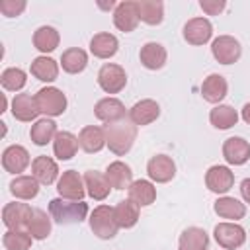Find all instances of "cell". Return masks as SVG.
I'll list each match as a JSON object with an SVG mask.
<instances>
[{
    "label": "cell",
    "instance_id": "cell-1",
    "mask_svg": "<svg viewBox=\"0 0 250 250\" xmlns=\"http://www.w3.org/2000/svg\"><path fill=\"white\" fill-rule=\"evenodd\" d=\"M104 131H105V146L115 156H125L133 148L137 139V125L129 117L115 123H107Z\"/></svg>",
    "mask_w": 250,
    "mask_h": 250
},
{
    "label": "cell",
    "instance_id": "cell-2",
    "mask_svg": "<svg viewBox=\"0 0 250 250\" xmlns=\"http://www.w3.org/2000/svg\"><path fill=\"white\" fill-rule=\"evenodd\" d=\"M49 215L59 225H78L88 217V203L55 197L49 201Z\"/></svg>",
    "mask_w": 250,
    "mask_h": 250
},
{
    "label": "cell",
    "instance_id": "cell-3",
    "mask_svg": "<svg viewBox=\"0 0 250 250\" xmlns=\"http://www.w3.org/2000/svg\"><path fill=\"white\" fill-rule=\"evenodd\" d=\"M88 221H90L92 232L102 240H111L119 230V225H117V219H115V209L109 207V205L94 207Z\"/></svg>",
    "mask_w": 250,
    "mask_h": 250
},
{
    "label": "cell",
    "instance_id": "cell-4",
    "mask_svg": "<svg viewBox=\"0 0 250 250\" xmlns=\"http://www.w3.org/2000/svg\"><path fill=\"white\" fill-rule=\"evenodd\" d=\"M35 104H37L39 113H43L45 117H59L66 111V105H68L62 90H59L55 86H45V88L37 90Z\"/></svg>",
    "mask_w": 250,
    "mask_h": 250
},
{
    "label": "cell",
    "instance_id": "cell-5",
    "mask_svg": "<svg viewBox=\"0 0 250 250\" xmlns=\"http://www.w3.org/2000/svg\"><path fill=\"white\" fill-rule=\"evenodd\" d=\"M98 84L105 94H119L127 86V72L121 64L105 62L98 70Z\"/></svg>",
    "mask_w": 250,
    "mask_h": 250
},
{
    "label": "cell",
    "instance_id": "cell-6",
    "mask_svg": "<svg viewBox=\"0 0 250 250\" xmlns=\"http://www.w3.org/2000/svg\"><path fill=\"white\" fill-rule=\"evenodd\" d=\"M211 55L221 64H234L242 55L240 41L232 35H219L211 43Z\"/></svg>",
    "mask_w": 250,
    "mask_h": 250
},
{
    "label": "cell",
    "instance_id": "cell-7",
    "mask_svg": "<svg viewBox=\"0 0 250 250\" xmlns=\"http://www.w3.org/2000/svg\"><path fill=\"white\" fill-rule=\"evenodd\" d=\"M31 215H33V209L27 203L12 201V203H6L2 209V223L8 230H27Z\"/></svg>",
    "mask_w": 250,
    "mask_h": 250
},
{
    "label": "cell",
    "instance_id": "cell-8",
    "mask_svg": "<svg viewBox=\"0 0 250 250\" xmlns=\"http://www.w3.org/2000/svg\"><path fill=\"white\" fill-rule=\"evenodd\" d=\"M213 236L217 244L225 250H236L246 242V230L238 223H230V221L219 223L213 229Z\"/></svg>",
    "mask_w": 250,
    "mask_h": 250
},
{
    "label": "cell",
    "instance_id": "cell-9",
    "mask_svg": "<svg viewBox=\"0 0 250 250\" xmlns=\"http://www.w3.org/2000/svg\"><path fill=\"white\" fill-rule=\"evenodd\" d=\"M57 191H59V197H62V199L84 201V195H86L84 176H80L76 170L62 172V176L57 182Z\"/></svg>",
    "mask_w": 250,
    "mask_h": 250
},
{
    "label": "cell",
    "instance_id": "cell-10",
    "mask_svg": "<svg viewBox=\"0 0 250 250\" xmlns=\"http://www.w3.org/2000/svg\"><path fill=\"white\" fill-rule=\"evenodd\" d=\"M205 186L217 195H225L234 186V172L229 166L215 164L205 172Z\"/></svg>",
    "mask_w": 250,
    "mask_h": 250
},
{
    "label": "cell",
    "instance_id": "cell-11",
    "mask_svg": "<svg viewBox=\"0 0 250 250\" xmlns=\"http://www.w3.org/2000/svg\"><path fill=\"white\" fill-rule=\"evenodd\" d=\"M141 18H139V6L133 0H125L119 2L113 10V25L123 31V33H131L137 29Z\"/></svg>",
    "mask_w": 250,
    "mask_h": 250
},
{
    "label": "cell",
    "instance_id": "cell-12",
    "mask_svg": "<svg viewBox=\"0 0 250 250\" xmlns=\"http://www.w3.org/2000/svg\"><path fill=\"white\" fill-rule=\"evenodd\" d=\"M146 174L154 184H166L176 176V162L168 154H154L146 164Z\"/></svg>",
    "mask_w": 250,
    "mask_h": 250
},
{
    "label": "cell",
    "instance_id": "cell-13",
    "mask_svg": "<svg viewBox=\"0 0 250 250\" xmlns=\"http://www.w3.org/2000/svg\"><path fill=\"white\" fill-rule=\"evenodd\" d=\"M94 115L104 121L105 125L107 123H115V121H121L125 119L129 113L125 109V104L113 96H107V98H102L100 102H96L94 105Z\"/></svg>",
    "mask_w": 250,
    "mask_h": 250
},
{
    "label": "cell",
    "instance_id": "cell-14",
    "mask_svg": "<svg viewBox=\"0 0 250 250\" xmlns=\"http://www.w3.org/2000/svg\"><path fill=\"white\" fill-rule=\"evenodd\" d=\"M29 162H33V160L29 158L27 148L21 145H10L2 152V168L10 174L21 176V172L29 166Z\"/></svg>",
    "mask_w": 250,
    "mask_h": 250
},
{
    "label": "cell",
    "instance_id": "cell-15",
    "mask_svg": "<svg viewBox=\"0 0 250 250\" xmlns=\"http://www.w3.org/2000/svg\"><path fill=\"white\" fill-rule=\"evenodd\" d=\"M213 37V25L207 18H191L184 25V39L189 45H205Z\"/></svg>",
    "mask_w": 250,
    "mask_h": 250
},
{
    "label": "cell",
    "instance_id": "cell-16",
    "mask_svg": "<svg viewBox=\"0 0 250 250\" xmlns=\"http://www.w3.org/2000/svg\"><path fill=\"white\" fill-rule=\"evenodd\" d=\"M223 158L230 166H242L250 160V143L242 137H229L223 143Z\"/></svg>",
    "mask_w": 250,
    "mask_h": 250
},
{
    "label": "cell",
    "instance_id": "cell-17",
    "mask_svg": "<svg viewBox=\"0 0 250 250\" xmlns=\"http://www.w3.org/2000/svg\"><path fill=\"white\" fill-rule=\"evenodd\" d=\"M31 176L41 184V186H51L59 182V166L51 156H35L31 162Z\"/></svg>",
    "mask_w": 250,
    "mask_h": 250
},
{
    "label": "cell",
    "instance_id": "cell-18",
    "mask_svg": "<svg viewBox=\"0 0 250 250\" xmlns=\"http://www.w3.org/2000/svg\"><path fill=\"white\" fill-rule=\"evenodd\" d=\"M139 59H141V64L148 70H160L166 61H168V53H166V47L162 43H156V41H148L141 47L139 51Z\"/></svg>",
    "mask_w": 250,
    "mask_h": 250
},
{
    "label": "cell",
    "instance_id": "cell-19",
    "mask_svg": "<svg viewBox=\"0 0 250 250\" xmlns=\"http://www.w3.org/2000/svg\"><path fill=\"white\" fill-rule=\"evenodd\" d=\"M227 92H229L227 78L223 74H217V72L209 74L203 80V84H201V96H203V100L209 102V104H215V105H219L225 100Z\"/></svg>",
    "mask_w": 250,
    "mask_h": 250
},
{
    "label": "cell",
    "instance_id": "cell-20",
    "mask_svg": "<svg viewBox=\"0 0 250 250\" xmlns=\"http://www.w3.org/2000/svg\"><path fill=\"white\" fill-rule=\"evenodd\" d=\"M12 115L14 119L18 121H23V123H29V121H37V115H39V109H37V104H35V96L31 94H16L14 100H12Z\"/></svg>",
    "mask_w": 250,
    "mask_h": 250
},
{
    "label": "cell",
    "instance_id": "cell-21",
    "mask_svg": "<svg viewBox=\"0 0 250 250\" xmlns=\"http://www.w3.org/2000/svg\"><path fill=\"white\" fill-rule=\"evenodd\" d=\"M158 115H160V105H158V102H154V100H150V98H145V100H141V102H137L131 109H129V119L139 127H143V125H150L152 121H156L158 119Z\"/></svg>",
    "mask_w": 250,
    "mask_h": 250
},
{
    "label": "cell",
    "instance_id": "cell-22",
    "mask_svg": "<svg viewBox=\"0 0 250 250\" xmlns=\"http://www.w3.org/2000/svg\"><path fill=\"white\" fill-rule=\"evenodd\" d=\"M84 186H86V193L94 201H104L111 191V184H109L107 176L98 172V170H86L84 172Z\"/></svg>",
    "mask_w": 250,
    "mask_h": 250
},
{
    "label": "cell",
    "instance_id": "cell-23",
    "mask_svg": "<svg viewBox=\"0 0 250 250\" xmlns=\"http://www.w3.org/2000/svg\"><path fill=\"white\" fill-rule=\"evenodd\" d=\"M119 51V41L113 33L100 31L90 39V53L96 59H111Z\"/></svg>",
    "mask_w": 250,
    "mask_h": 250
},
{
    "label": "cell",
    "instance_id": "cell-24",
    "mask_svg": "<svg viewBox=\"0 0 250 250\" xmlns=\"http://www.w3.org/2000/svg\"><path fill=\"white\" fill-rule=\"evenodd\" d=\"M78 143H80V148L84 152H88V154L100 152L105 146V131H104V127H98V125L82 127V131L78 133Z\"/></svg>",
    "mask_w": 250,
    "mask_h": 250
},
{
    "label": "cell",
    "instance_id": "cell-25",
    "mask_svg": "<svg viewBox=\"0 0 250 250\" xmlns=\"http://www.w3.org/2000/svg\"><path fill=\"white\" fill-rule=\"evenodd\" d=\"M213 209H215V213H217L221 219H229L230 223H236V221L244 219V215H246V205L240 203V201L234 199V197H229V195H221V197L215 201Z\"/></svg>",
    "mask_w": 250,
    "mask_h": 250
},
{
    "label": "cell",
    "instance_id": "cell-26",
    "mask_svg": "<svg viewBox=\"0 0 250 250\" xmlns=\"http://www.w3.org/2000/svg\"><path fill=\"white\" fill-rule=\"evenodd\" d=\"M209 234L201 227H188L178 238V250H207Z\"/></svg>",
    "mask_w": 250,
    "mask_h": 250
},
{
    "label": "cell",
    "instance_id": "cell-27",
    "mask_svg": "<svg viewBox=\"0 0 250 250\" xmlns=\"http://www.w3.org/2000/svg\"><path fill=\"white\" fill-rule=\"evenodd\" d=\"M29 72L41 82H55L59 78V62L47 55H39L31 61Z\"/></svg>",
    "mask_w": 250,
    "mask_h": 250
},
{
    "label": "cell",
    "instance_id": "cell-28",
    "mask_svg": "<svg viewBox=\"0 0 250 250\" xmlns=\"http://www.w3.org/2000/svg\"><path fill=\"white\" fill-rule=\"evenodd\" d=\"M127 193H129V199L135 201L139 207H148L156 199V188H154V182L150 180H135L129 186Z\"/></svg>",
    "mask_w": 250,
    "mask_h": 250
},
{
    "label": "cell",
    "instance_id": "cell-29",
    "mask_svg": "<svg viewBox=\"0 0 250 250\" xmlns=\"http://www.w3.org/2000/svg\"><path fill=\"white\" fill-rule=\"evenodd\" d=\"M78 137L70 131H59L53 141V152L59 160H70L78 152Z\"/></svg>",
    "mask_w": 250,
    "mask_h": 250
},
{
    "label": "cell",
    "instance_id": "cell-30",
    "mask_svg": "<svg viewBox=\"0 0 250 250\" xmlns=\"http://www.w3.org/2000/svg\"><path fill=\"white\" fill-rule=\"evenodd\" d=\"M105 176L111 184V188L115 189H129V186L135 182L133 180V170L129 164L121 162V160H115L111 162L107 168H105Z\"/></svg>",
    "mask_w": 250,
    "mask_h": 250
},
{
    "label": "cell",
    "instance_id": "cell-31",
    "mask_svg": "<svg viewBox=\"0 0 250 250\" xmlns=\"http://www.w3.org/2000/svg\"><path fill=\"white\" fill-rule=\"evenodd\" d=\"M57 133H59L57 123H55L51 117H41V119H37V121L31 125V129H29V137H31L33 145H37V146H45L47 143L55 141Z\"/></svg>",
    "mask_w": 250,
    "mask_h": 250
},
{
    "label": "cell",
    "instance_id": "cell-32",
    "mask_svg": "<svg viewBox=\"0 0 250 250\" xmlns=\"http://www.w3.org/2000/svg\"><path fill=\"white\" fill-rule=\"evenodd\" d=\"M61 43V35L53 25H41L33 33V47L39 53H53Z\"/></svg>",
    "mask_w": 250,
    "mask_h": 250
},
{
    "label": "cell",
    "instance_id": "cell-33",
    "mask_svg": "<svg viewBox=\"0 0 250 250\" xmlns=\"http://www.w3.org/2000/svg\"><path fill=\"white\" fill-rule=\"evenodd\" d=\"M209 121L215 129H230L238 123V111L229 104H219L209 111Z\"/></svg>",
    "mask_w": 250,
    "mask_h": 250
},
{
    "label": "cell",
    "instance_id": "cell-34",
    "mask_svg": "<svg viewBox=\"0 0 250 250\" xmlns=\"http://www.w3.org/2000/svg\"><path fill=\"white\" fill-rule=\"evenodd\" d=\"M61 66L68 74H78L88 66V53L80 47H70L61 55Z\"/></svg>",
    "mask_w": 250,
    "mask_h": 250
},
{
    "label": "cell",
    "instance_id": "cell-35",
    "mask_svg": "<svg viewBox=\"0 0 250 250\" xmlns=\"http://www.w3.org/2000/svg\"><path fill=\"white\" fill-rule=\"evenodd\" d=\"M113 209H115V219H117L119 229H133L139 223L141 207L135 201H131L129 197L123 199V201H119Z\"/></svg>",
    "mask_w": 250,
    "mask_h": 250
},
{
    "label": "cell",
    "instance_id": "cell-36",
    "mask_svg": "<svg viewBox=\"0 0 250 250\" xmlns=\"http://www.w3.org/2000/svg\"><path fill=\"white\" fill-rule=\"evenodd\" d=\"M139 18L146 25H160L164 20V2L160 0H139Z\"/></svg>",
    "mask_w": 250,
    "mask_h": 250
},
{
    "label": "cell",
    "instance_id": "cell-37",
    "mask_svg": "<svg viewBox=\"0 0 250 250\" xmlns=\"http://www.w3.org/2000/svg\"><path fill=\"white\" fill-rule=\"evenodd\" d=\"M10 191H12L14 197L27 201V199L37 197V193H39V182L33 176H16L10 182Z\"/></svg>",
    "mask_w": 250,
    "mask_h": 250
},
{
    "label": "cell",
    "instance_id": "cell-38",
    "mask_svg": "<svg viewBox=\"0 0 250 250\" xmlns=\"http://www.w3.org/2000/svg\"><path fill=\"white\" fill-rule=\"evenodd\" d=\"M51 215L43 209H33V215L29 219V225H27V232L33 236V240H45L49 234H51Z\"/></svg>",
    "mask_w": 250,
    "mask_h": 250
},
{
    "label": "cell",
    "instance_id": "cell-39",
    "mask_svg": "<svg viewBox=\"0 0 250 250\" xmlns=\"http://www.w3.org/2000/svg\"><path fill=\"white\" fill-rule=\"evenodd\" d=\"M0 84H2V88L8 90V92H20V90H23V86L27 84V74H25V70H21V68H18V66H10V68H6V70L2 72Z\"/></svg>",
    "mask_w": 250,
    "mask_h": 250
},
{
    "label": "cell",
    "instance_id": "cell-40",
    "mask_svg": "<svg viewBox=\"0 0 250 250\" xmlns=\"http://www.w3.org/2000/svg\"><path fill=\"white\" fill-rule=\"evenodd\" d=\"M33 236L27 230H6L2 236V244L6 250H29Z\"/></svg>",
    "mask_w": 250,
    "mask_h": 250
},
{
    "label": "cell",
    "instance_id": "cell-41",
    "mask_svg": "<svg viewBox=\"0 0 250 250\" xmlns=\"http://www.w3.org/2000/svg\"><path fill=\"white\" fill-rule=\"evenodd\" d=\"M25 0H0V12L6 18H18L25 10Z\"/></svg>",
    "mask_w": 250,
    "mask_h": 250
},
{
    "label": "cell",
    "instance_id": "cell-42",
    "mask_svg": "<svg viewBox=\"0 0 250 250\" xmlns=\"http://www.w3.org/2000/svg\"><path fill=\"white\" fill-rule=\"evenodd\" d=\"M199 8L207 16H219L227 8V2L225 0H199Z\"/></svg>",
    "mask_w": 250,
    "mask_h": 250
},
{
    "label": "cell",
    "instance_id": "cell-43",
    "mask_svg": "<svg viewBox=\"0 0 250 250\" xmlns=\"http://www.w3.org/2000/svg\"><path fill=\"white\" fill-rule=\"evenodd\" d=\"M240 195L246 203H250V178H244L240 182Z\"/></svg>",
    "mask_w": 250,
    "mask_h": 250
},
{
    "label": "cell",
    "instance_id": "cell-44",
    "mask_svg": "<svg viewBox=\"0 0 250 250\" xmlns=\"http://www.w3.org/2000/svg\"><path fill=\"white\" fill-rule=\"evenodd\" d=\"M242 119H244V123H248L250 125V102L248 104H244V107H242Z\"/></svg>",
    "mask_w": 250,
    "mask_h": 250
}]
</instances>
